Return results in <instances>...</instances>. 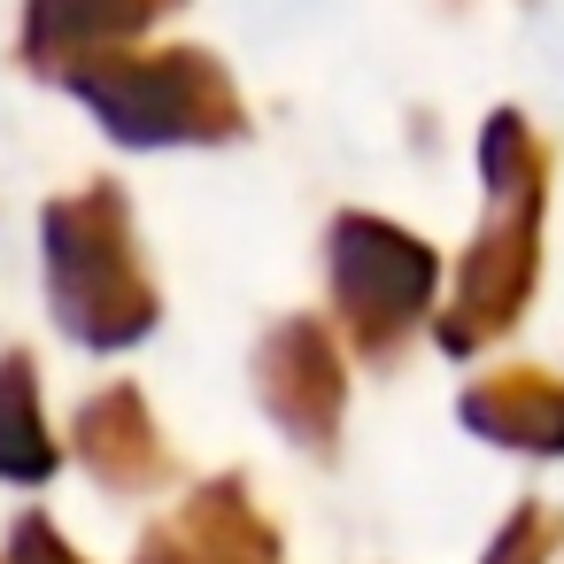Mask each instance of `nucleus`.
<instances>
[{
  "label": "nucleus",
  "instance_id": "f257e3e1",
  "mask_svg": "<svg viewBox=\"0 0 564 564\" xmlns=\"http://www.w3.org/2000/svg\"><path fill=\"white\" fill-rule=\"evenodd\" d=\"M479 178L487 194L502 202V217L479 232V248L464 256V286H456V310L441 325L448 348H471L487 333H502L533 286V263H541V194H549V163L525 132L518 109H495L487 132H479Z\"/></svg>",
  "mask_w": 564,
  "mask_h": 564
},
{
  "label": "nucleus",
  "instance_id": "f03ea898",
  "mask_svg": "<svg viewBox=\"0 0 564 564\" xmlns=\"http://www.w3.org/2000/svg\"><path fill=\"white\" fill-rule=\"evenodd\" d=\"M94 124L124 148H217L248 132L240 86L225 78L217 55L202 47H163V55H117L94 78H78Z\"/></svg>",
  "mask_w": 564,
  "mask_h": 564
},
{
  "label": "nucleus",
  "instance_id": "7ed1b4c3",
  "mask_svg": "<svg viewBox=\"0 0 564 564\" xmlns=\"http://www.w3.org/2000/svg\"><path fill=\"white\" fill-rule=\"evenodd\" d=\"M47 286L55 317L94 348L140 340L155 325V294L132 256V209L117 186H86L47 209Z\"/></svg>",
  "mask_w": 564,
  "mask_h": 564
},
{
  "label": "nucleus",
  "instance_id": "20e7f679",
  "mask_svg": "<svg viewBox=\"0 0 564 564\" xmlns=\"http://www.w3.org/2000/svg\"><path fill=\"white\" fill-rule=\"evenodd\" d=\"M333 286H340V310L364 340H394L433 294V248L387 217L348 209L333 225Z\"/></svg>",
  "mask_w": 564,
  "mask_h": 564
},
{
  "label": "nucleus",
  "instance_id": "39448f33",
  "mask_svg": "<svg viewBox=\"0 0 564 564\" xmlns=\"http://www.w3.org/2000/svg\"><path fill=\"white\" fill-rule=\"evenodd\" d=\"M171 9L178 0H24V63L55 86H78Z\"/></svg>",
  "mask_w": 564,
  "mask_h": 564
},
{
  "label": "nucleus",
  "instance_id": "423d86ee",
  "mask_svg": "<svg viewBox=\"0 0 564 564\" xmlns=\"http://www.w3.org/2000/svg\"><path fill=\"white\" fill-rule=\"evenodd\" d=\"M263 379H271L279 410H286L294 425H325V417H333V402H340V371H333V356H325V333H317V325H286V333L271 340Z\"/></svg>",
  "mask_w": 564,
  "mask_h": 564
},
{
  "label": "nucleus",
  "instance_id": "0eeeda50",
  "mask_svg": "<svg viewBox=\"0 0 564 564\" xmlns=\"http://www.w3.org/2000/svg\"><path fill=\"white\" fill-rule=\"evenodd\" d=\"M471 425H487L502 441L556 448L564 441V387H549V379H495V387L471 394Z\"/></svg>",
  "mask_w": 564,
  "mask_h": 564
},
{
  "label": "nucleus",
  "instance_id": "6e6552de",
  "mask_svg": "<svg viewBox=\"0 0 564 564\" xmlns=\"http://www.w3.org/2000/svg\"><path fill=\"white\" fill-rule=\"evenodd\" d=\"M47 441H40V410H32V371L9 364L0 371V471H40Z\"/></svg>",
  "mask_w": 564,
  "mask_h": 564
}]
</instances>
